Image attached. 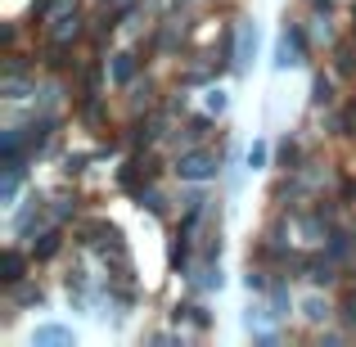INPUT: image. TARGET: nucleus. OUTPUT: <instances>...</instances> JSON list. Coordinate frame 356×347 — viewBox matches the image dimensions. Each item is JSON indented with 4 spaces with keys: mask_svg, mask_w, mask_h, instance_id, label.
<instances>
[{
    "mask_svg": "<svg viewBox=\"0 0 356 347\" xmlns=\"http://www.w3.org/2000/svg\"><path fill=\"white\" fill-rule=\"evenodd\" d=\"M221 167H217V154L212 149H190V154L176 158V176L181 181H212Z\"/></svg>",
    "mask_w": 356,
    "mask_h": 347,
    "instance_id": "obj_1",
    "label": "nucleus"
},
{
    "mask_svg": "<svg viewBox=\"0 0 356 347\" xmlns=\"http://www.w3.org/2000/svg\"><path fill=\"white\" fill-rule=\"evenodd\" d=\"M302 50H307V36H302V27H284L280 32V41H275V72H289V68H298L302 63Z\"/></svg>",
    "mask_w": 356,
    "mask_h": 347,
    "instance_id": "obj_2",
    "label": "nucleus"
},
{
    "mask_svg": "<svg viewBox=\"0 0 356 347\" xmlns=\"http://www.w3.org/2000/svg\"><path fill=\"white\" fill-rule=\"evenodd\" d=\"M252 54H257V23L243 18L239 32H235V72H248L252 68Z\"/></svg>",
    "mask_w": 356,
    "mask_h": 347,
    "instance_id": "obj_3",
    "label": "nucleus"
},
{
    "mask_svg": "<svg viewBox=\"0 0 356 347\" xmlns=\"http://www.w3.org/2000/svg\"><path fill=\"white\" fill-rule=\"evenodd\" d=\"M32 347H77V334L68 325H41L32 334Z\"/></svg>",
    "mask_w": 356,
    "mask_h": 347,
    "instance_id": "obj_4",
    "label": "nucleus"
},
{
    "mask_svg": "<svg viewBox=\"0 0 356 347\" xmlns=\"http://www.w3.org/2000/svg\"><path fill=\"white\" fill-rule=\"evenodd\" d=\"M77 36H81V18H77V9H68V14L50 18V41H54V45H68V41H77Z\"/></svg>",
    "mask_w": 356,
    "mask_h": 347,
    "instance_id": "obj_5",
    "label": "nucleus"
},
{
    "mask_svg": "<svg viewBox=\"0 0 356 347\" xmlns=\"http://www.w3.org/2000/svg\"><path fill=\"white\" fill-rule=\"evenodd\" d=\"M302 316H307V321H312V325H325V321H330V316H334V307L325 302L321 293H312V298H302Z\"/></svg>",
    "mask_w": 356,
    "mask_h": 347,
    "instance_id": "obj_6",
    "label": "nucleus"
},
{
    "mask_svg": "<svg viewBox=\"0 0 356 347\" xmlns=\"http://www.w3.org/2000/svg\"><path fill=\"white\" fill-rule=\"evenodd\" d=\"M18 271H23V252L18 248H5V257H0V280H5V284H18Z\"/></svg>",
    "mask_w": 356,
    "mask_h": 347,
    "instance_id": "obj_7",
    "label": "nucleus"
},
{
    "mask_svg": "<svg viewBox=\"0 0 356 347\" xmlns=\"http://www.w3.org/2000/svg\"><path fill=\"white\" fill-rule=\"evenodd\" d=\"M131 77H136V54H113V81L127 86Z\"/></svg>",
    "mask_w": 356,
    "mask_h": 347,
    "instance_id": "obj_8",
    "label": "nucleus"
},
{
    "mask_svg": "<svg viewBox=\"0 0 356 347\" xmlns=\"http://www.w3.org/2000/svg\"><path fill=\"white\" fill-rule=\"evenodd\" d=\"M199 289H203V293H212V289H221V266H217V261H208V266L199 271Z\"/></svg>",
    "mask_w": 356,
    "mask_h": 347,
    "instance_id": "obj_9",
    "label": "nucleus"
},
{
    "mask_svg": "<svg viewBox=\"0 0 356 347\" xmlns=\"http://www.w3.org/2000/svg\"><path fill=\"white\" fill-rule=\"evenodd\" d=\"M266 158H270V145H266V140H252V149H248V167H252V172H261V167H266Z\"/></svg>",
    "mask_w": 356,
    "mask_h": 347,
    "instance_id": "obj_10",
    "label": "nucleus"
},
{
    "mask_svg": "<svg viewBox=\"0 0 356 347\" xmlns=\"http://www.w3.org/2000/svg\"><path fill=\"white\" fill-rule=\"evenodd\" d=\"M41 208H45V203H41V194H32V208H27V212H23V217H18V230H23V234H27V230H32V226H36V221H41Z\"/></svg>",
    "mask_w": 356,
    "mask_h": 347,
    "instance_id": "obj_11",
    "label": "nucleus"
},
{
    "mask_svg": "<svg viewBox=\"0 0 356 347\" xmlns=\"http://www.w3.org/2000/svg\"><path fill=\"white\" fill-rule=\"evenodd\" d=\"M203 104H208V113H212V118H221V113H226V104H230V99H226V90L217 86V90H208V99H203Z\"/></svg>",
    "mask_w": 356,
    "mask_h": 347,
    "instance_id": "obj_12",
    "label": "nucleus"
},
{
    "mask_svg": "<svg viewBox=\"0 0 356 347\" xmlns=\"http://www.w3.org/2000/svg\"><path fill=\"white\" fill-rule=\"evenodd\" d=\"M140 208H149V212H163L167 203H163V194H158L154 185H149V190H140Z\"/></svg>",
    "mask_w": 356,
    "mask_h": 347,
    "instance_id": "obj_13",
    "label": "nucleus"
},
{
    "mask_svg": "<svg viewBox=\"0 0 356 347\" xmlns=\"http://www.w3.org/2000/svg\"><path fill=\"white\" fill-rule=\"evenodd\" d=\"M54 248H59V234L50 230V234H41V243H36V248H32V257H50Z\"/></svg>",
    "mask_w": 356,
    "mask_h": 347,
    "instance_id": "obj_14",
    "label": "nucleus"
},
{
    "mask_svg": "<svg viewBox=\"0 0 356 347\" xmlns=\"http://www.w3.org/2000/svg\"><path fill=\"white\" fill-rule=\"evenodd\" d=\"M312 99H316V104H330V99H334V81L330 77H316V95Z\"/></svg>",
    "mask_w": 356,
    "mask_h": 347,
    "instance_id": "obj_15",
    "label": "nucleus"
},
{
    "mask_svg": "<svg viewBox=\"0 0 356 347\" xmlns=\"http://www.w3.org/2000/svg\"><path fill=\"white\" fill-rule=\"evenodd\" d=\"M243 325H248V330H261V325H266V307H248V312H243Z\"/></svg>",
    "mask_w": 356,
    "mask_h": 347,
    "instance_id": "obj_16",
    "label": "nucleus"
},
{
    "mask_svg": "<svg viewBox=\"0 0 356 347\" xmlns=\"http://www.w3.org/2000/svg\"><path fill=\"white\" fill-rule=\"evenodd\" d=\"M339 68H343V72H352V68H356V59H352V45H343V50H339Z\"/></svg>",
    "mask_w": 356,
    "mask_h": 347,
    "instance_id": "obj_17",
    "label": "nucleus"
},
{
    "mask_svg": "<svg viewBox=\"0 0 356 347\" xmlns=\"http://www.w3.org/2000/svg\"><path fill=\"white\" fill-rule=\"evenodd\" d=\"M243 284H248V293H252V289H266V280H261V271H248V275H243Z\"/></svg>",
    "mask_w": 356,
    "mask_h": 347,
    "instance_id": "obj_18",
    "label": "nucleus"
},
{
    "mask_svg": "<svg viewBox=\"0 0 356 347\" xmlns=\"http://www.w3.org/2000/svg\"><path fill=\"white\" fill-rule=\"evenodd\" d=\"M131 0H104V9H127Z\"/></svg>",
    "mask_w": 356,
    "mask_h": 347,
    "instance_id": "obj_19",
    "label": "nucleus"
},
{
    "mask_svg": "<svg viewBox=\"0 0 356 347\" xmlns=\"http://www.w3.org/2000/svg\"><path fill=\"white\" fill-rule=\"evenodd\" d=\"M348 316H352V321H356V293L348 298Z\"/></svg>",
    "mask_w": 356,
    "mask_h": 347,
    "instance_id": "obj_20",
    "label": "nucleus"
}]
</instances>
